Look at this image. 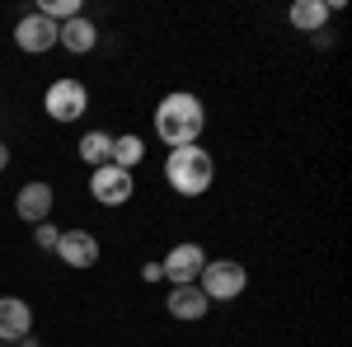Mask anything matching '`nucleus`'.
<instances>
[{"label":"nucleus","instance_id":"1","mask_svg":"<svg viewBox=\"0 0 352 347\" xmlns=\"http://www.w3.org/2000/svg\"><path fill=\"white\" fill-rule=\"evenodd\" d=\"M202 127H207V108H202V99L188 94V89H174V94H164L160 104H155V136H160L169 150L197 146Z\"/></svg>","mask_w":352,"mask_h":347},{"label":"nucleus","instance_id":"2","mask_svg":"<svg viewBox=\"0 0 352 347\" xmlns=\"http://www.w3.org/2000/svg\"><path fill=\"white\" fill-rule=\"evenodd\" d=\"M164 179H169V188H174L179 197H202L207 188L217 183V160H212V150H202V146H179V150H169V160H164Z\"/></svg>","mask_w":352,"mask_h":347},{"label":"nucleus","instance_id":"3","mask_svg":"<svg viewBox=\"0 0 352 347\" xmlns=\"http://www.w3.org/2000/svg\"><path fill=\"white\" fill-rule=\"evenodd\" d=\"M244 287H249V272L235 258H207L202 277H197V291L207 300H235V295H244Z\"/></svg>","mask_w":352,"mask_h":347},{"label":"nucleus","instance_id":"4","mask_svg":"<svg viewBox=\"0 0 352 347\" xmlns=\"http://www.w3.org/2000/svg\"><path fill=\"white\" fill-rule=\"evenodd\" d=\"M85 108H89V89L80 80H52L43 94V113L52 122H76V117H85Z\"/></svg>","mask_w":352,"mask_h":347},{"label":"nucleus","instance_id":"5","mask_svg":"<svg viewBox=\"0 0 352 347\" xmlns=\"http://www.w3.org/2000/svg\"><path fill=\"white\" fill-rule=\"evenodd\" d=\"M132 192H136V179L118 164H99L89 174V197L99 207H122V202H132Z\"/></svg>","mask_w":352,"mask_h":347},{"label":"nucleus","instance_id":"6","mask_svg":"<svg viewBox=\"0 0 352 347\" xmlns=\"http://www.w3.org/2000/svg\"><path fill=\"white\" fill-rule=\"evenodd\" d=\"M202 267H207V249L202 244H174L169 254L160 258V272L174 282V287H197V277H202Z\"/></svg>","mask_w":352,"mask_h":347},{"label":"nucleus","instance_id":"7","mask_svg":"<svg viewBox=\"0 0 352 347\" xmlns=\"http://www.w3.org/2000/svg\"><path fill=\"white\" fill-rule=\"evenodd\" d=\"M56 33H61V28L33 10V14H24V19L14 24V43H19V52L43 56V52H52V47H56Z\"/></svg>","mask_w":352,"mask_h":347},{"label":"nucleus","instance_id":"8","mask_svg":"<svg viewBox=\"0 0 352 347\" xmlns=\"http://www.w3.org/2000/svg\"><path fill=\"white\" fill-rule=\"evenodd\" d=\"M33 333V305L19 295H0V343L19 347Z\"/></svg>","mask_w":352,"mask_h":347},{"label":"nucleus","instance_id":"9","mask_svg":"<svg viewBox=\"0 0 352 347\" xmlns=\"http://www.w3.org/2000/svg\"><path fill=\"white\" fill-rule=\"evenodd\" d=\"M52 254L66 267H94L99 263V240H94L89 230H61V240H56Z\"/></svg>","mask_w":352,"mask_h":347},{"label":"nucleus","instance_id":"10","mask_svg":"<svg viewBox=\"0 0 352 347\" xmlns=\"http://www.w3.org/2000/svg\"><path fill=\"white\" fill-rule=\"evenodd\" d=\"M14 212H19V221H28V225H43V221L52 216V183H24L19 197H14Z\"/></svg>","mask_w":352,"mask_h":347},{"label":"nucleus","instance_id":"11","mask_svg":"<svg viewBox=\"0 0 352 347\" xmlns=\"http://www.w3.org/2000/svg\"><path fill=\"white\" fill-rule=\"evenodd\" d=\"M164 310H169L174 320H184V324H197L207 310H212V300L197 291V287H174V291H169V300H164Z\"/></svg>","mask_w":352,"mask_h":347},{"label":"nucleus","instance_id":"12","mask_svg":"<svg viewBox=\"0 0 352 347\" xmlns=\"http://www.w3.org/2000/svg\"><path fill=\"white\" fill-rule=\"evenodd\" d=\"M329 14H333V5H324V0H296V5L287 10V24L300 28V33H324Z\"/></svg>","mask_w":352,"mask_h":347},{"label":"nucleus","instance_id":"13","mask_svg":"<svg viewBox=\"0 0 352 347\" xmlns=\"http://www.w3.org/2000/svg\"><path fill=\"white\" fill-rule=\"evenodd\" d=\"M56 43L66 47V52H76V56H85V52H94L99 47V28L89 24V19H71V24H61V33H56Z\"/></svg>","mask_w":352,"mask_h":347},{"label":"nucleus","instance_id":"14","mask_svg":"<svg viewBox=\"0 0 352 347\" xmlns=\"http://www.w3.org/2000/svg\"><path fill=\"white\" fill-rule=\"evenodd\" d=\"M80 160L89 164V169L109 164V160H113V136H109V132H85V136H80Z\"/></svg>","mask_w":352,"mask_h":347},{"label":"nucleus","instance_id":"15","mask_svg":"<svg viewBox=\"0 0 352 347\" xmlns=\"http://www.w3.org/2000/svg\"><path fill=\"white\" fill-rule=\"evenodd\" d=\"M141 155H146V146H141V136H113V160L118 169H127L132 174L136 164H141Z\"/></svg>","mask_w":352,"mask_h":347},{"label":"nucleus","instance_id":"16","mask_svg":"<svg viewBox=\"0 0 352 347\" xmlns=\"http://www.w3.org/2000/svg\"><path fill=\"white\" fill-rule=\"evenodd\" d=\"M38 14H43V19H52V24L61 28V24H71V19H80V0H43V5H38Z\"/></svg>","mask_w":352,"mask_h":347},{"label":"nucleus","instance_id":"17","mask_svg":"<svg viewBox=\"0 0 352 347\" xmlns=\"http://www.w3.org/2000/svg\"><path fill=\"white\" fill-rule=\"evenodd\" d=\"M56 240H61V230H56V225H47V221H43V225H33V244H38V249H47V254H52Z\"/></svg>","mask_w":352,"mask_h":347},{"label":"nucleus","instance_id":"18","mask_svg":"<svg viewBox=\"0 0 352 347\" xmlns=\"http://www.w3.org/2000/svg\"><path fill=\"white\" fill-rule=\"evenodd\" d=\"M141 277H146V282H160L164 272H160V263H146V267H141Z\"/></svg>","mask_w":352,"mask_h":347},{"label":"nucleus","instance_id":"19","mask_svg":"<svg viewBox=\"0 0 352 347\" xmlns=\"http://www.w3.org/2000/svg\"><path fill=\"white\" fill-rule=\"evenodd\" d=\"M5 164H10V146L0 141V169H5Z\"/></svg>","mask_w":352,"mask_h":347},{"label":"nucleus","instance_id":"20","mask_svg":"<svg viewBox=\"0 0 352 347\" xmlns=\"http://www.w3.org/2000/svg\"><path fill=\"white\" fill-rule=\"evenodd\" d=\"M0 347H10V343H0Z\"/></svg>","mask_w":352,"mask_h":347}]
</instances>
